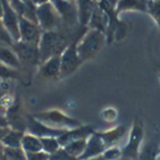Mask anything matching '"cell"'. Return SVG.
Returning <instances> with one entry per match:
<instances>
[{"instance_id": "obj_1", "label": "cell", "mask_w": 160, "mask_h": 160, "mask_svg": "<svg viewBox=\"0 0 160 160\" xmlns=\"http://www.w3.org/2000/svg\"><path fill=\"white\" fill-rule=\"evenodd\" d=\"M73 41L69 40L68 36L64 32H60L58 30L43 32L40 45H38L41 54V64L52 57L62 56L65 49Z\"/></svg>"}, {"instance_id": "obj_2", "label": "cell", "mask_w": 160, "mask_h": 160, "mask_svg": "<svg viewBox=\"0 0 160 160\" xmlns=\"http://www.w3.org/2000/svg\"><path fill=\"white\" fill-rule=\"evenodd\" d=\"M107 35L98 30L88 29L77 42V52L80 59L85 62L94 57L102 49Z\"/></svg>"}, {"instance_id": "obj_3", "label": "cell", "mask_w": 160, "mask_h": 160, "mask_svg": "<svg viewBox=\"0 0 160 160\" xmlns=\"http://www.w3.org/2000/svg\"><path fill=\"white\" fill-rule=\"evenodd\" d=\"M33 116L36 120L41 121L44 124L57 129H71L79 127L83 125L82 123L78 121L77 118H73L71 116L67 115L62 111L59 110H47V111L38 112V113L33 114Z\"/></svg>"}, {"instance_id": "obj_4", "label": "cell", "mask_w": 160, "mask_h": 160, "mask_svg": "<svg viewBox=\"0 0 160 160\" xmlns=\"http://www.w3.org/2000/svg\"><path fill=\"white\" fill-rule=\"evenodd\" d=\"M145 136L144 122L140 118H135L129 131L128 139L122 148V158L126 160H138L140 157V146Z\"/></svg>"}, {"instance_id": "obj_5", "label": "cell", "mask_w": 160, "mask_h": 160, "mask_svg": "<svg viewBox=\"0 0 160 160\" xmlns=\"http://www.w3.org/2000/svg\"><path fill=\"white\" fill-rule=\"evenodd\" d=\"M36 18L38 27L43 32L57 30L58 22L60 21L57 11L51 2L36 6Z\"/></svg>"}, {"instance_id": "obj_6", "label": "cell", "mask_w": 160, "mask_h": 160, "mask_svg": "<svg viewBox=\"0 0 160 160\" xmlns=\"http://www.w3.org/2000/svg\"><path fill=\"white\" fill-rule=\"evenodd\" d=\"M77 42L78 41H73L60 56V78L72 75L83 62L78 55Z\"/></svg>"}, {"instance_id": "obj_7", "label": "cell", "mask_w": 160, "mask_h": 160, "mask_svg": "<svg viewBox=\"0 0 160 160\" xmlns=\"http://www.w3.org/2000/svg\"><path fill=\"white\" fill-rule=\"evenodd\" d=\"M49 2L54 6L57 11L60 20L62 23L69 28H73L79 24L78 21V12L76 1H68V0H51Z\"/></svg>"}, {"instance_id": "obj_8", "label": "cell", "mask_w": 160, "mask_h": 160, "mask_svg": "<svg viewBox=\"0 0 160 160\" xmlns=\"http://www.w3.org/2000/svg\"><path fill=\"white\" fill-rule=\"evenodd\" d=\"M2 5L3 16L1 21L13 42H19L20 41V17L12 9L9 0H2Z\"/></svg>"}, {"instance_id": "obj_9", "label": "cell", "mask_w": 160, "mask_h": 160, "mask_svg": "<svg viewBox=\"0 0 160 160\" xmlns=\"http://www.w3.org/2000/svg\"><path fill=\"white\" fill-rule=\"evenodd\" d=\"M12 48L18 55L21 64L24 62L29 65H41V54L38 46L19 41L14 43Z\"/></svg>"}, {"instance_id": "obj_10", "label": "cell", "mask_w": 160, "mask_h": 160, "mask_svg": "<svg viewBox=\"0 0 160 160\" xmlns=\"http://www.w3.org/2000/svg\"><path fill=\"white\" fill-rule=\"evenodd\" d=\"M64 129H57L44 124L41 121L36 120L33 115H28L27 122V133L35 135L40 138L43 137H59L65 133Z\"/></svg>"}, {"instance_id": "obj_11", "label": "cell", "mask_w": 160, "mask_h": 160, "mask_svg": "<svg viewBox=\"0 0 160 160\" xmlns=\"http://www.w3.org/2000/svg\"><path fill=\"white\" fill-rule=\"evenodd\" d=\"M43 31L38 24L31 22L25 18H20V41L38 46Z\"/></svg>"}, {"instance_id": "obj_12", "label": "cell", "mask_w": 160, "mask_h": 160, "mask_svg": "<svg viewBox=\"0 0 160 160\" xmlns=\"http://www.w3.org/2000/svg\"><path fill=\"white\" fill-rule=\"evenodd\" d=\"M94 132H96L94 128L92 126H90V125H81V126L76 127V128L67 129L62 135H60L57 138L60 146L65 147L68 144H70V142H75V140L89 138Z\"/></svg>"}, {"instance_id": "obj_13", "label": "cell", "mask_w": 160, "mask_h": 160, "mask_svg": "<svg viewBox=\"0 0 160 160\" xmlns=\"http://www.w3.org/2000/svg\"><path fill=\"white\" fill-rule=\"evenodd\" d=\"M105 150H107V147H105L104 142L101 139L99 133L98 132H94V133L88 138L86 149H85V151H83L82 156L79 158V160H86V159H90V158L102 156Z\"/></svg>"}, {"instance_id": "obj_14", "label": "cell", "mask_w": 160, "mask_h": 160, "mask_svg": "<svg viewBox=\"0 0 160 160\" xmlns=\"http://www.w3.org/2000/svg\"><path fill=\"white\" fill-rule=\"evenodd\" d=\"M109 17L104 12V10L99 6V3H96V7H94L93 13L91 16V19L89 21V24H88V29L92 30H98L101 31L107 35L108 28H109Z\"/></svg>"}, {"instance_id": "obj_15", "label": "cell", "mask_w": 160, "mask_h": 160, "mask_svg": "<svg viewBox=\"0 0 160 160\" xmlns=\"http://www.w3.org/2000/svg\"><path fill=\"white\" fill-rule=\"evenodd\" d=\"M94 0H76L78 12V21L81 27H87L89 24V21L93 13L94 7H96Z\"/></svg>"}, {"instance_id": "obj_16", "label": "cell", "mask_w": 160, "mask_h": 160, "mask_svg": "<svg viewBox=\"0 0 160 160\" xmlns=\"http://www.w3.org/2000/svg\"><path fill=\"white\" fill-rule=\"evenodd\" d=\"M40 75L46 79L60 78V56H55L40 65Z\"/></svg>"}, {"instance_id": "obj_17", "label": "cell", "mask_w": 160, "mask_h": 160, "mask_svg": "<svg viewBox=\"0 0 160 160\" xmlns=\"http://www.w3.org/2000/svg\"><path fill=\"white\" fill-rule=\"evenodd\" d=\"M126 132L127 129L124 125H118L115 127H112V128L107 129V131H103V132H98V133L108 149L110 147L116 146V142L121 138H123V136L126 134Z\"/></svg>"}, {"instance_id": "obj_18", "label": "cell", "mask_w": 160, "mask_h": 160, "mask_svg": "<svg viewBox=\"0 0 160 160\" xmlns=\"http://www.w3.org/2000/svg\"><path fill=\"white\" fill-rule=\"evenodd\" d=\"M0 62L16 70L22 65L12 46H8L5 44H0Z\"/></svg>"}, {"instance_id": "obj_19", "label": "cell", "mask_w": 160, "mask_h": 160, "mask_svg": "<svg viewBox=\"0 0 160 160\" xmlns=\"http://www.w3.org/2000/svg\"><path fill=\"white\" fill-rule=\"evenodd\" d=\"M147 3L148 0H116L115 12L116 14L129 10L147 12Z\"/></svg>"}, {"instance_id": "obj_20", "label": "cell", "mask_w": 160, "mask_h": 160, "mask_svg": "<svg viewBox=\"0 0 160 160\" xmlns=\"http://www.w3.org/2000/svg\"><path fill=\"white\" fill-rule=\"evenodd\" d=\"M25 132L18 131V129L10 128L8 133L3 136L1 139V145L3 147H10V148H17V147H21L22 144V138L24 136Z\"/></svg>"}, {"instance_id": "obj_21", "label": "cell", "mask_w": 160, "mask_h": 160, "mask_svg": "<svg viewBox=\"0 0 160 160\" xmlns=\"http://www.w3.org/2000/svg\"><path fill=\"white\" fill-rule=\"evenodd\" d=\"M21 148L28 152H36V151L42 150V142H41V138L35 135H32L30 133H25L22 138V144H21Z\"/></svg>"}, {"instance_id": "obj_22", "label": "cell", "mask_w": 160, "mask_h": 160, "mask_svg": "<svg viewBox=\"0 0 160 160\" xmlns=\"http://www.w3.org/2000/svg\"><path fill=\"white\" fill-rule=\"evenodd\" d=\"M16 103V99L11 94L8 88H0V113L7 116L8 112L11 110Z\"/></svg>"}, {"instance_id": "obj_23", "label": "cell", "mask_w": 160, "mask_h": 160, "mask_svg": "<svg viewBox=\"0 0 160 160\" xmlns=\"http://www.w3.org/2000/svg\"><path fill=\"white\" fill-rule=\"evenodd\" d=\"M87 140L88 138H83V139H78L75 142H70L67 146L62 147L71 157L76 158V159L79 160V158L82 156L83 151L86 149V145H87Z\"/></svg>"}, {"instance_id": "obj_24", "label": "cell", "mask_w": 160, "mask_h": 160, "mask_svg": "<svg viewBox=\"0 0 160 160\" xmlns=\"http://www.w3.org/2000/svg\"><path fill=\"white\" fill-rule=\"evenodd\" d=\"M41 142H42V150L48 153L49 156L62 148L57 137H43L41 138Z\"/></svg>"}, {"instance_id": "obj_25", "label": "cell", "mask_w": 160, "mask_h": 160, "mask_svg": "<svg viewBox=\"0 0 160 160\" xmlns=\"http://www.w3.org/2000/svg\"><path fill=\"white\" fill-rule=\"evenodd\" d=\"M3 155L6 160H27V153L21 147H3Z\"/></svg>"}, {"instance_id": "obj_26", "label": "cell", "mask_w": 160, "mask_h": 160, "mask_svg": "<svg viewBox=\"0 0 160 160\" xmlns=\"http://www.w3.org/2000/svg\"><path fill=\"white\" fill-rule=\"evenodd\" d=\"M147 12L155 20L156 24L160 30V0H148Z\"/></svg>"}, {"instance_id": "obj_27", "label": "cell", "mask_w": 160, "mask_h": 160, "mask_svg": "<svg viewBox=\"0 0 160 160\" xmlns=\"http://www.w3.org/2000/svg\"><path fill=\"white\" fill-rule=\"evenodd\" d=\"M103 157L107 160H120L122 159V148L113 146L108 148L103 153Z\"/></svg>"}, {"instance_id": "obj_28", "label": "cell", "mask_w": 160, "mask_h": 160, "mask_svg": "<svg viewBox=\"0 0 160 160\" xmlns=\"http://www.w3.org/2000/svg\"><path fill=\"white\" fill-rule=\"evenodd\" d=\"M17 77L18 72L16 69H12L0 62V79H14Z\"/></svg>"}, {"instance_id": "obj_29", "label": "cell", "mask_w": 160, "mask_h": 160, "mask_svg": "<svg viewBox=\"0 0 160 160\" xmlns=\"http://www.w3.org/2000/svg\"><path fill=\"white\" fill-rule=\"evenodd\" d=\"M0 44H5L8 45V46H13L14 44L13 40H12L10 34L6 30L5 25H3L1 20H0Z\"/></svg>"}, {"instance_id": "obj_30", "label": "cell", "mask_w": 160, "mask_h": 160, "mask_svg": "<svg viewBox=\"0 0 160 160\" xmlns=\"http://www.w3.org/2000/svg\"><path fill=\"white\" fill-rule=\"evenodd\" d=\"M10 5H11L12 9L18 13L20 18L24 17L25 10H27V2H24L23 0H9Z\"/></svg>"}, {"instance_id": "obj_31", "label": "cell", "mask_w": 160, "mask_h": 160, "mask_svg": "<svg viewBox=\"0 0 160 160\" xmlns=\"http://www.w3.org/2000/svg\"><path fill=\"white\" fill-rule=\"evenodd\" d=\"M118 118V111L114 108H107L101 112V118L105 122H113Z\"/></svg>"}, {"instance_id": "obj_32", "label": "cell", "mask_w": 160, "mask_h": 160, "mask_svg": "<svg viewBox=\"0 0 160 160\" xmlns=\"http://www.w3.org/2000/svg\"><path fill=\"white\" fill-rule=\"evenodd\" d=\"M49 160H78V159L71 157V156L69 155V153L67 152V151L62 147L59 150H57L55 153L51 155V157H49Z\"/></svg>"}, {"instance_id": "obj_33", "label": "cell", "mask_w": 160, "mask_h": 160, "mask_svg": "<svg viewBox=\"0 0 160 160\" xmlns=\"http://www.w3.org/2000/svg\"><path fill=\"white\" fill-rule=\"evenodd\" d=\"M49 157L51 156L43 150L27 153V160H49Z\"/></svg>"}, {"instance_id": "obj_34", "label": "cell", "mask_w": 160, "mask_h": 160, "mask_svg": "<svg viewBox=\"0 0 160 160\" xmlns=\"http://www.w3.org/2000/svg\"><path fill=\"white\" fill-rule=\"evenodd\" d=\"M0 126H1V127H6V128H10L9 122H8L7 116H5L3 114H1V113H0Z\"/></svg>"}, {"instance_id": "obj_35", "label": "cell", "mask_w": 160, "mask_h": 160, "mask_svg": "<svg viewBox=\"0 0 160 160\" xmlns=\"http://www.w3.org/2000/svg\"><path fill=\"white\" fill-rule=\"evenodd\" d=\"M10 128H6V127H1L0 126V142H1V139L3 138V136L6 135V134L8 133V131H9Z\"/></svg>"}, {"instance_id": "obj_36", "label": "cell", "mask_w": 160, "mask_h": 160, "mask_svg": "<svg viewBox=\"0 0 160 160\" xmlns=\"http://www.w3.org/2000/svg\"><path fill=\"white\" fill-rule=\"evenodd\" d=\"M33 3L35 6H40V5H43V3H46V2H49L51 0H32Z\"/></svg>"}, {"instance_id": "obj_37", "label": "cell", "mask_w": 160, "mask_h": 160, "mask_svg": "<svg viewBox=\"0 0 160 160\" xmlns=\"http://www.w3.org/2000/svg\"><path fill=\"white\" fill-rule=\"evenodd\" d=\"M0 160H6L5 159V155H3V146L0 142Z\"/></svg>"}, {"instance_id": "obj_38", "label": "cell", "mask_w": 160, "mask_h": 160, "mask_svg": "<svg viewBox=\"0 0 160 160\" xmlns=\"http://www.w3.org/2000/svg\"><path fill=\"white\" fill-rule=\"evenodd\" d=\"M3 16V5H2V0H0V20L2 19Z\"/></svg>"}, {"instance_id": "obj_39", "label": "cell", "mask_w": 160, "mask_h": 160, "mask_svg": "<svg viewBox=\"0 0 160 160\" xmlns=\"http://www.w3.org/2000/svg\"><path fill=\"white\" fill-rule=\"evenodd\" d=\"M86 160H107L104 157L102 156H99V157H94V158H90V159H86Z\"/></svg>"}, {"instance_id": "obj_40", "label": "cell", "mask_w": 160, "mask_h": 160, "mask_svg": "<svg viewBox=\"0 0 160 160\" xmlns=\"http://www.w3.org/2000/svg\"><path fill=\"white\" fill-rule=\"evenodd\" d=\"M158 155H159V157H160V146H159V148H158Z\"/></svg>"}, {"instance_id": "obj_41", "label": "cell", "mask_w": 160, "mask_h": 160, "mask_svg": "<svg viewBox=\"0 0 160 160\" xmlns=\"http://www.w3.org/2000/svg\"><path fill=\"white\" fill-rule=\"evenodd\" d=\"M23 1H24V2H28V1H30V0H23Z\"/></svg>"}, {"instance_id": "obj_42", "label": "cell", "mask_w": 160, "mask_h": 160, "mask_svg": "<svg viewBox=\"0 0 160 160\" xmlns=\"http://www.w3.org/2000/svg\"><path fill=\"white\" fill-rule=\"evenodd\" d=\"M68 1H76V0H68Z\"/></svg>"}, {"instance_id": "obj_43", "label": "cell", "mask_w": 160, "mask_h": 160, "mask_svg": "<svg viewBox=\"0 0 160 160\" xmlns=\"http://www.w3.org/2000/svg\"><path fill=\"white\" fill-rule=\"evenodd\" d=\"M120 160H126V159H123V158H122V159H120Z\"/></svg>"}]
</instances>
